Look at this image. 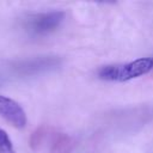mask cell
Here are the masks:
<instances>
[{"instance_id":"5b68a950","label":"cell","mask_w":153,"mask_h":153,"mask_svg":"<svg viewBox=\"0 0 153 153\" xmlns=\"http://www.w3.org/2000/svg\"><path fill=\"white\" fill-rule=\"evenodd\" d=\"M0 153H16L11 139L2 129H0Z\"/></svg>"},{"instance_id":"6da1fadb","label":"cell","mask_w":153,"mask_h":153,"mask_svg":"<svg viewBox=\"0 0 153 153\" xmlns=\"http://www.w3.org/2000/svg\"><path fill=\"white\" fill-rule=\"evenodd\" d=\"M153 69V57H141L127 63L103 66L98 76L108 81H127L149 73Z\"/></svg>"},{"instance_id":"3957f363","label":"cell","mask_w":153,"mask_h":153,"mask_svg":"<svg viewBox=\"0 0 153 153\" xmlns=\"http://www.w3.org/2000/svg\"><path fill=\"white\" fill-rule=\"evenodd\" d=\"M0 116L8 121L16 128H24L27 118L24 109L16 100L0 94Z\"/></svg>"},{"instance_id":"277c9868","label":"cell","mask_w":153,"mask_h":153,"mask_svg":"<svg viewBox=\"0 0 153 153\" xmlns=\"http://www.w3.org/2000/svg\"><path fill=\"white\" fill-rule=\"evenodd\" d=\"M59 61L55 57H37L32 60L22 61L14 65V71L19 74L24 75H32L53 67H56Z\"/></svg>"},{"instance_id":"7a4b0ae2","label":"cell","mask_w":153,"mask_h":153,"mask_svg":"<svg viewBox=\"0 0 153 153\" xmlns=\"http://www.w3.org/2000/svg\"><path fill=\"white\" fill-rule=\"evenodd\" d=\"M65 19V12L51 11L37 13L26 20V30L32 35H45L54 31Z\"/></svg>"}]
</instances>
